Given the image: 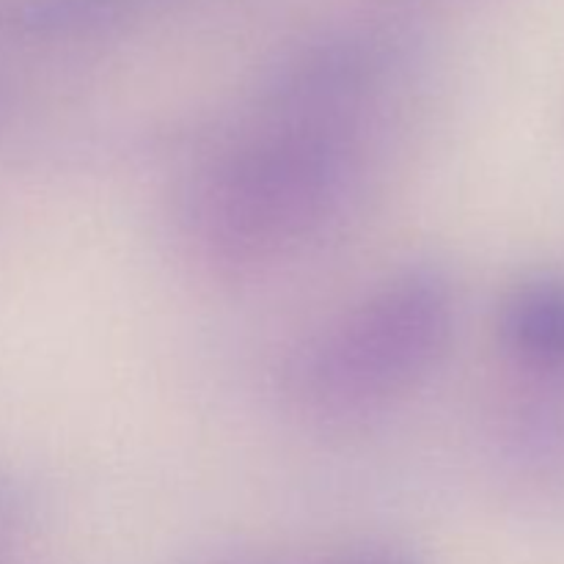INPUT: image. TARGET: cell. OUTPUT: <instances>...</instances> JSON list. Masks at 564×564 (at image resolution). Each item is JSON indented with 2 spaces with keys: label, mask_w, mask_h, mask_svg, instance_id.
I'll return each mask as SVG.
<instances>
[{
  "label": "cell",
  "mask_w": 564,
  "mask_h": 564,
  "mask_svg": "<svg viewBox=\"0 0 564 564\" xmlns=\"http://www.w3.org/2000/svg\"><path fill=\"white\" fill-rule=\"evenodd\" d=\"M284 124L220 160L193 198V229L218 259L259 262L317 235L350 191L356 152L334 108H284Z\"/></svg>",
  "instance_id": "cell-1"
},
{
  "label": "cell",
  "mask_w": 564,
  "mask_h": 564,
  "mask_svg": "<svg viewBox=\"0 0 564 564\" xmlns=\"http://www.w3.org/2000/svg\"><path fill=\"white\" fill-rule=\"evenodd\" d=\"M455 323L449 281L405 270L297 352L292 391L323 413H358L411 391L444 356Z\"/></svg>",
  "instance_id": "cell-2"
},
{
  "label": "cell",
  "mask_w": 564,
  "mask_h": 564,
  "mask_svg": "<svg viewBox=\"0 0 564 564\" xmlns=\"http://www.w3.org/2000/svg\"><path fill=\"white\" fill-rule=\"evenodd\" d=\"M499 328L521 367L564 375V279L540 275L516 286L501 306Z\"/></svg>",
  "instance_id": "cell-3"
},
{
  "label": "cell",
  "mask_w": 564,
  "mask_h": 564,
  "mask_svg": "<svg viewBox=\"0 0 564 564\" xmlns=\"http://www.w3.org/2000/svg\"><path fill=\"white\" fill-rule=\"evenodd\" d=\"M154 0H20L11 22L31 36H75L121 22Z\"/></svg>",
  "instance_id": "cell-4"
},
{
  "label": "cell",
  "mask_w": 564,
  "mask_h": 564,
  "mask_svg": "<svg viewBox=\"0 0 564 564\" xmlns=\"http://www.w3.org/2000/svg\"><path fill=\"white\" fill-rule=\"evenodd\" d=\"M25 501H22V490L9 479H0V534L14 529V523L22 518Z\"/></svg>",
  "instance_id": "cell-5"
},
{
  "label": "cell",
  "mask_w": 564,
  "mask_h": 564,
  "mask_svg": "<svg viewBox=\"0 0 564 564\" xmlns=\"http://www.w3.org/2000/svg\"><path fill=\"white\" fill-rule=\"evenodd\" d=\"M345 564H413V562L402 560V556L380 554V556H361V560H352V562H345Z\"/></svg>",
  "instance_id": "cell-6"
}]
</instances>
